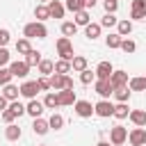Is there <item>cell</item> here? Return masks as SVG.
I'll return each mask as SVG.
<instances>
[{"instance_id":"obj_11","label":"cell","mask_w":146,"mask_h":146,"mask_svg":"<svg viewBox=\"0 0 146 146\" xmlns=\"http://www.w3.org/2000/svg\"><path fill=\"white\" fill-rule=\"evenodd\" d=\"M112 73H114V66L110 62H98V66H96V80H110Z\"/></svg>"},{"instance_id":"obj_33","label":"cell","mask_w":146,"mask_h":146,"mask_svg":"<svg viewBox=\"0 0 146 146\" xmlns=\"http://www.w3.org/2000/svg\"><path fill=\"white\" fill-rule=\"evenodd\" d=\"M30 50H32L30 39H25V36H23V39H18V41H16V52H18V55H23V57H25Z\"/></svg>"},{"instance_id":"obj_23","label":"cell","mask_w":146,"mask_h":146,"mask_svg":"<svg viewBox=\"0 0 146 146\" xmlns=\"http://www.w3.org/2000/svg\"><path fill=\"white\" fill-rule=\"evenodd\" d=\"M121 41H123V36L116 34V32H110V34L105 36V46L112 48V50H114V48H121Z\"/></svg>"},{"instance_id":"obj_6","label":"cell","mask_w":146,"mask_h":146,"mask_svg":"<svg viewBox=\"0 0 146 146\" xmlns=\"http://www.w3.org/2000/svg\"><path fill=\"white\" fill-rule=\"evenodd\" d=\"M94 89H96V94L100 96V100H107V98L114 94V87H112L110 80H96V82H94Z\"/></svg>"},{"instance_id":"obj_26","label":"cell","mask_w":146,"mask_h":146,"mask_svg":"<svg viewBox=\"0 0 146 146\" xmlns=\"http://www.w3.org/2000/svg\"><path fill=\"white\" fill-rule=\"evenodd\" d=\"M34 18H36L39 23H43V21H48V18H50V11H48V5H36V7H34Z\"/></svg>"},{"instance_id":"obj_40","label":"cell","mask_w":146,"mask_h":146,"mask_svg":"<svg viewBox=\"0 0 146 146\" xmlns=\"http://www.w3.org/2000/svg\"><path fill=\"white\" fill-rule=\"evenodd\" d=\"M121 50H123L125 55H130V52H135V50H137V43H135L132 39H128V36H125V39L121 41Z\"/></svg>"},{"instance_id":"obj_4","label":"cell","mask_w":146,"mask_h":146,"mask_svg":"<svg viewBox=\"0 0 146 146\" xmlns=\"http://www.w3.org/2000/svg\"><path fill=\"white\" fill-rule=\"evenodd\" d=\"M125 139H128V130L123 125L110 128V144L112 146H121V144H125Z\"/></svg>"},{"instance_id":"obj_14","label":"cell","mask_w":146,"mask_h":146,"mask_svg":"<svg viewBox=\"0 0 146 146\" xmlns=\"http://www.w3.org/2000/svg\"><path fill=\"white\" fill-rule=\"evenodd\" d=\"M128 73L125 71H114L112 73V78H110V82H112V87L114 89H119V87H128Z\"/></svg>"},{"instance_id":"obj_20","label":"cell","mask_w":146,"mask_h":146,"mask_svg":"<svg viewBox=\"0 0 146 146\" xmlns=\"http://www.w3.org/2000/svg\"><path fill=\"white\" fill-rule=\"evenodd\" d=\"M43 105H46V110L62 107V105H59V94H57V91H55V94H52V91H48V94H46V98H43Z\"/></svg>"},{"instance_id":"obj_17","label":"cell","mask_w":146,"mask_h":146,"mask_svg":"<svg viewBox=\"0 0 146 146\" xmlns=\"http://www.w3.org/2000/svg\"><path fill=\"white\" fill-rule=\"evenodd\" d=\"M130 91H146V75H135L128 80Z\"/></svg>"},{"instance_id":"obj_48","label":"cell","mask_w":146,"mask_h":146,"mask_svg":"<svg viewBox=\"0 0 146 146\" xmlns=\"http://www.w3.org/2000/svg\"><path fill=\"white\" fill-rule=\"evenodd\" d=\"M7 107H9V100H7V98H5L2 94H0V114H2V112H5Z\"/></svg>"},{"instance_id":"obj_25","label":"cell","mask_w":146,"mask_h":146,"mask_svg":"<svg viewBox=\"0 0 146 146\" xmlns=\"http://www.w3.org/2000/svg\"><path fill=\"white\" fill-rule=\"evenodd\" d=\"M5 137H7L9 141H18V139H21V128H18L16 123H9V125L5 128Z\"/></svg>"},{"instance_id":"obj_42","label":"cell","mask_w":146,"mask_h":146,"mask_svg":"<svg viewBox=\"0 0 146 146\" xmlns=\"http://www.w3.org/2000/svg\"><path fill=\"white\" fill-rule=\"evenodd\" d=\"M9 110L16 114V119H18V116H23V114H27V112H25V105H23V103H18V100L9 103Z\"/></svg>"},{"instance_id":"obj_38","label":"cell","mask_w":146,"mask_h":146,"mask_svg":"<svg viewBox=\"0 0 146 146\" xmlns=\"http://www.w3.org/2000/svg\"><path fill=\"white\" fill-rule=\"evenodd\" d=\"M116 25H119V18L114 14H105L100 18V27H116Z\"/></svg>"},{"instance_id":"obj_44","label":"cell","mask_w":146,"mask_h":146,"mask_svg":"<svg viewBox=\"0 0 146 146\" xmlns=\"http://www.w3.org/2000/svg\"><path fill=\"white\" fill-rule=\"evenodd\" d=\"M9 39H11V34H9V30H5V27H0V48H7V43H9Z\"/></svg>"},{"instance_id":"obj_54","label":"cell","mask_w":146,"mask_h":146,"mask_svg":"<svg viewBox=\"0 0 146 146\" xmlns=\"http://www.w3.org/2000/svg\"><path fill=\"white\" fill-rule=\"evenodd\" d=\"M41 146H46V144H41Z\"/></svg>"},{"instance_id":"obj_24","label":"cell","mask_w":146,"mask_h":146,"mask_svg":"<svg viewBox=\"0 0 146 146\" xmlns=\"http://www.w3.org/2000/svg\"><path fill=\"white\" fill-rule=\"evenodd\" d=\"M71 68H73V71H78V73L87 71V68H89V66H87V57H84V55H75V57H73V62H71Z\"/></svg>"},{"instance_id":"obj_13","label":"cell","mask_w":146,"mask_h":146,"mask_svg":"<svg viewBox=\"0 0 146 146\" xmlns=\"http://www.w3.org/2000/svg\"><path fill=\"white\" fill-rule=\"evenodd\" d=\"M48 11H50V18H64L66 7H64L59 0H50V2H48Z\"/></svg>"},{"instance_id":"obj_12","label":"cell","mask_w":146,"mask_h":146,"mask_svg":"<svg viewBox=\"0 0 146 146\" xmlns=\"http://www.w3.org/2000/svg\"><path fill=\"white\" fill-rule=\"evenodd\" d=\"M43 110H46V105H43L41 100H36V98H34V100H30V103L25 105V112H27L32 119H39V116L43 114Z\"/></svg>"},{"instance_id":"obj_2","label":"cell","mask_w":146,"mask_h":146,"mask_svg":"<svg viewBox=\"0 0 146 146\" xmlns=\"http://www.w3.org/2000/svg\"><path fill=\"white\" fill-rule=\"evenodd\" d=\"M55 46H57V55H59V59L73 62L75 52H73V43H71V39H68V36H59Z\"/></svg>"},{"instance_id":"obj_32","label":"cell","mask_w":146,"mask_h":146,"mask_svg":"<svg viewBox=\"0 0 146 146\" xmlns=\"http://www.w3.org/2000/svg\"><path fill=\"white\" fill-rule=\"evenodd\" d=\"M75 32H78V25H75L73 21H64V23H62V34H64V36L71 39V36H75Z\"/></svg>"},{"instance_id":"obj_28","label":"cell","mask_w":146,"mask_h":146,"mask_svg":"<svg viewBox=\"0 0 146 146\" xmlns=\"http://www.w3.org/2000/svg\"><path fill=\"white\" fill-rule=\"evenodd\" d=\"M114 116L121 121V119H128L130 116V107H128V103H116L114 105Z\"/></svg>"},{"instance_id":"obj_29","label":"cell","mask_w":146,"mask_h":146,"mask_svg":"<svg viewBox=\"0 0 146 146\" xmlns=\"http://www.w3.org/2000/svg\"><path fill=\"white\" fill-rule=\"evenodd\" d=\"M73 23H75L78 27H80V25H82V27H87V25L91 23V16H89V11H87V9L78 11V14H75V21H73Z\"/></svg>"},{"instance_id":"obj_22","label":"cell","mask_w":146,"mask_h":146,"mask_svg":"<svg viewBox=\"0 0 146 146\" xmlns=\"http://www.w3.org/2000/svg\"><path fill=\"white\" fill-rule=\"evenodd\" d=\"M100 30H103V27H100V23H89V25L84 27V36L94 41V39H98V36H100Z\"/></svg>"},{"instance_id":"obj_19","label":"cell","mask_w":146,"mask_h":146,"mask_svg":"<svg viewBox=\"0 0 146 146\" xmlns=\"http://www.w3.org/2000/svg\"><path fill=\"white\" fill-rule=\"evenodd\" d=\"M23 59H25V64H27V66L32 68V66H39L43 57H41V52H39V50H34V48H32V50H30V52H27V55H25Z\"/></svg>"},{"instance_id":"obj_45","label":"cell","mask_w":146,"mask_h":146,"mask_svg":"<svg viewBox=\"0 0 146 146\" xmlns=\"http://www.w3.org/2000/svg\"><path fill=\"white\" fill-rule=\"evenodd\" d=\"M36 84H39V89H41V91L52 89V87H50V78H43V75H41V78H36Z\"/></svg>"},{"instance_id":"obj_46","label":"cell","mask_w":146,"mask_h":146,"mask_svg":"<svg viewBox=\"0 0 146 146\" xmlns=\"http://www.w3.org/2000/svg\"><path fill=\"white\" fill-rule=\"evenodd\" d=\"M0 116H2V121H5L7 125H9V123H14V119H16V114H14V112H11L9 107H7V110H5V112H2Z\"/></svg>"},{"instance_id":"obj_27","label":"cell","mask_w":146,"mask_h":146,"mask_svg":"<svg viewBox=\"0 0 146 146\" xmlns=\"http://www.w3.org/2000/svg\"><path fill=\"white\" fill-rule=\"evenodd\" d=\"M130 94H132V91H130V87H119V89H114V94H112V96H114L119 103H128V100H130Z\"/></svg>"},{"instance_id":"obj_52","label":"cell","mask_w":146,"mask_h":146,"mask_svg":"<svg viewBox=\"0 0 146 146\" xmlns=\"http://www.w3.org/2000/svg\"><path fill=\"white\" fill-rule=\"evenodd\" d=\"M39 2H50V0H39Z\"/></svg>"},{"instance_id":"obj_43","label":"cell","mask_w":146,"mask_h":146,"mask_svg":"<svg viewBox=\"0 0 146 146\" xmlns=\"http://www.w3.org/2000/svg\"><path fill=\"white\" fill-rule=\"evenodd\" d=\"M11 62H9V50L7 48H0V68H5V66H9Z\"/></svg>"},{"instance_id":"obj_18","label":"cell","mask_w":146,"mask_h":146,"mask_svg":"<svg viewBox=\"0 0 146 146\" xmlns=\"http://www.w3.org/2000/svg\"><path fill=\"white\" fill-rule=\"evenodd\" d=\"M57 94H59V105H75L78 103L73 89H64V91H57Z\"/></svg>"},{"instance_id":"obj_36","label":"cell","mask_w":146,"mask_h":146,"mask_svg":"<svg viewBox=\"0 0 146 146\" xmlns=\"http://www.w3.org/2000/svg\"><path fill=\"white\" fill-rule=\"evenodd\" d=\"M68 11H73V14H78V11H82V9H87V5H84V0H66V5H64Z\"/></svg>"},{"instance_id":"obj_16","label":"cell","mask_w":146,"mask_h":146,"mask_svg":"<svg viewBox=\"0 0 146 146\" xmlns=\"http://www.w3.org/2000/svg\"><path fill=\"white\" fill-rule=\"evenodd\" d=\"M128 119L135 123V128H144L146 125V112L144 110H130V116Z\"/></svg>"},{"instance_id":"obj_3","label":"cell","mask_w":146,"mask_h":146,"mask_svg":"<svg viewBox=\"0 0 146 146\" xmlns=\"http://www.w3.org/2000/svg\"><path fill=\"white\" fill-rule=\"evenodd\" d=\"M94 114L100 116V119L114 116V103H110V100H98V103L94 105Z\"/></svg>"},{"instance_id":"obj_30","label":"cell","mask_w":146,"mask_h":146,"mask_svg":"<svg viewBox=\"0 0 146 146\" xmlns=\"http://www.w3.org/2000/svg\"><path fill=\"white\" fill-rule=\"evenodd\" d=\"M130 32H132V21H128V18H125V21H119V25H116V34H121V36L125 39Z\"/></svg>"},{"instance_id":"obj_50","label":"cell","mask_w":146,"mask_h":146,"mask_svg":"<svg viewBox=\"0 0 146 146\" xmlns=\"http://www.w3.org/2000/svg\"><path fill=\"white\" fill-rule=\"evenodd\" d=\"M96 2H98V0H84V5H87V9H94V7H96Z\"/></svg>"},{"instance_id":"obj_1","label":"cell","mask_w":146,"mask_h":146,"mask_svg":"<svg viewBox=\"0 0 146 146\" xmlns=\"http://www.w3.org/2000/svg\"><path fill=\"white\" fill-rule=\"evenodd\" d=\"M23 36L25 39H46L48 36V27L43 23H39V21H32V23H27L23 27Z\"/></svg>"},{"instance_id":"obj_9","label":"cell","mask_w":146,"mask_h":146,"mask_svg":"<svg viewBox=\"0 0 146 146\" xmlns=\"http://www.w3.org/2000/svg\"><path fill=\"white\" fill-rule=\"evenodd\" d=\"M73 110H75V114H78L80 119H89V116L94 114V105H91L89 100H78V103L73 105Z\"/></svg>"},{"instance_id":"obj_7","label":"cell","mask_w":146,"mask_h":146,"mask_svg":"<svg viewBox=\"0 0 146 146\" xmlns=\"http://www.w3.org/2000/svg\"><path fill=\"white\" fill-rule=\"evenodd\" d=\"M130 18L132 21H146V0H132V5H130Z\"/></svg>"},{"instance_id":"obj_51","label":"cell","mask_w":146,"mask_h":146,"mask_svg":"<svg viewBox=\"0 0 146 146\" xmlns=\"http://www.w3.org/2000/svg\"><path fill=\"white\" fill-rule=\"evenodd\" d=\"M96 146H110V141H98Z\"/></svg>"},{"instance_id":"obj_8","label":"cell","mask_w":146,"mask_h":146,"mask_svg":"<svg viewBox=\"0 0 146 146\" xmlns=\"http://www.w3.org/2000/svg\"><path fill=\"white\" fill-rule=\"evenodd\" d=\"M9 71H11V75H14V78H21V80H23V78H27L30 66L25 64V59H21V62L16 59V62H11V64H9Z\"/></svg>"},{"instance_id":"obj_21","label":"cell","mask_w":146,"mask_h":146,"mask_svg":"<svg viewBox=\"0 0 146 146\" xmlns=\"http://www.w3.org/2000/svg\"><path fill=\"white\" fill-rule=\"evenodd\" d=\"M32 130H34V135H46L48 130H50V123L46 121V119H34V123H32Z\"/></svg>"},{"instance_id":"obj_35","label":"cell","mask_w":146,"mask_h":146,"mask_svg":"<svg viewBox=\"0 0 146 146\" xmlns=\"http://www.w3.org/2000/svg\"><path fill=\"white\" fill-rule=\"evenodd\" d=\"M48 123H50V130H62L64 128V116L57 114V112H52V116L48 119Z\"/></svg>"},{"instance_id":"obj_15","label":"cell","mask_w":146,"mask_h":146,"mask_svg":"<svg viewBox=\"0 0 146 146\" xmlns=\"http://www.w3.org/2000/svg\"><path fill=\"white\" fill-rule=\"evenodd\" d=\"M2 96L9 100V103H14V100H18V96H21V87H16V84H7V87H2Z\"/></svg>"},{"instance_id":"obj_34","label":"cell","mask_w":146,"mask_h":146,"mask_svg":"<svg viewBox=\"0 0 146 146\" xmlns=\"http://www.w3.org/2000/svg\"><path fill=\"white\" fill-rule=\"evenodd\" d=\"M52 71H55V64H52L50 59H41V64H39V73H41L43 78H48V75H52Z\"/></svg>"},{"instance_id":"obj_47","label":"cell","mask_w":146,"mask_h":146,"mask_svg":"<svg viewBox=\"0 0 146 146\" xmlns=\"http://www.w3.org/2000/svg\"><path fill=\"white\" fill-rule=\"evenodd\" d=\"M119 9V2H112V0H105V11L107 14H114Z\"/></svg>"},{"instance_id":"obj_10","label":"cell","mask_w":146,"mask_h":146,"mask_svg":"<svg viewBox=\"0 0 146 146\" xmlns=\"http://www.w3.org/2000/svg\"><path fill=\"white\" fill-rule=\"evenodd\" d=\"M128 141H130V146H146V130H144V128H135V130H130Z\"/></svg>"},{"instance_id":"obj_5","label":"cell","mask_w":146,"mask_h":146,"mask_svg":"<svg viewBox=\"0 0 146 146\" xmlns=\"http://www.w3.org/2000/svg\"><path fill=\"white\" fill-rule=\"evenodd\" d=\"M39 91H41V89H39L36 80H25V82L21 84V96H23V98H27V100H34Z\"/></svg>"},{"instance_id":"obj_37","label":"cell","mask_w":146,"mask_h":146,"mask_svg":"<svg viewBox=\"0 0 146 146\" xmlns=\"http://www.w3.org/2000/svg\"><path fill=\"white\" fill-rule=\"evenodd\" d=\"M73 68H71V62H66V59H57L55 62V73H62V75H66V73H71Z\"/></svg>"},{"instance_id":"obj_53","label":"cell","mask_w":146,"mask_h":146,"mask_svg":"<svg viewBox=\"0 0 146 146\" xmlns=\"http://www.w3.org/2000/svg\"><path fill=\"white\" fill-rule=\"evenodd\" d=\"M112 2H116V0H112Z\"/></svg>"},{"instance_id":"obj_39","label":"cell","mask_w":146,"mask_h":146,"mask_svg":"<svg viewBox=\"0 0 146 146\" xmlns=\"http://www.w3.org/2000/svg\"><path fill=\"white\" fill-rule=\"evenodd\" d=\"M80 82H82V84H91V82H96V71H91V68L82 71V73H80Z\"/></svg>"},{"instance_id":"obj_41","label":"cell","mask_w":146,"mask_h":146,"mask_svg":"<svg viewBox=\"0 0 146 146\" xmlns=\"http://www.w3.org/2000/svg\"><path fill=\"white\" fill-rule=\"evenodd\" d=\"M11 71H9V66H5V68H0V87H7L9 82H11Z\"/></svg>"},{"instance_id":"obj_49","label":"cell","mask_w":146,"mask_h":146,"mask_svg":"<svg viewBox=\"0 0 146 146\" xmlns=\"http://www.w3.org/2000/svg\"><path fill=\"white\" fill-rule=\"evenodd\" d=\"M64 89H73V80H71L68 75H66V80H64ZM64 89H62V91H64Z\"/></svg>"},{"instance_id":"obj_31","label":"cell","mask_w":146,"mask_h":146,"mask_svg":"<svg viewBox=\"0 0 146 146\" xmlns=\"http://www.w3.org/2000/svg\"><path fill=\"white\" fill-rule=\"evenodd\" d=\"M64 80H66V75L52 73V75H50V87H52L55 91H62V89H64Z\"/></svg>"}]
</instances>
